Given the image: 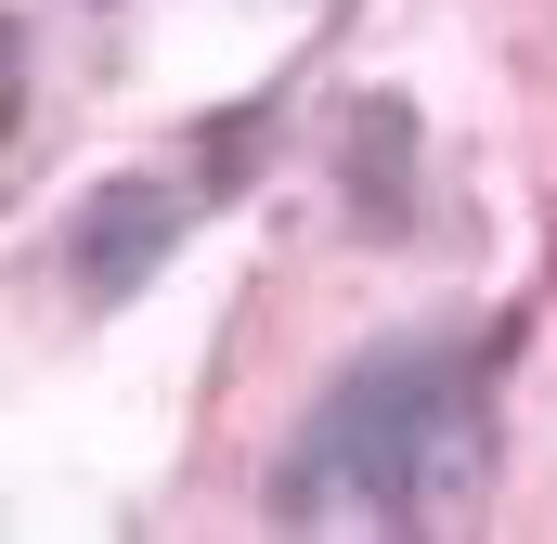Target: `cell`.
<instances>
[{"label": "cell", "mask_w": 557, "mask_h": 544, "mask_svg": "<svg viewBox=\"0 0 557 544\" xmlns=\"http://www.w3.org/2000/svg\"><path fill=\"white\" fill-rule=\"evenodd\" d=\"M493 480V390L467 337H389L363 350L273 454L285 532H441Z\"/></svg>", "instance_id": "1"}, {"label": "cell", "mask_w": 557, "mask_h": 544, "mask_svg": "<svg viewBox=\"0 0 557 544\" xmlns=\"http://www.w3.org/2000/svg\"><path fill=\"white\" fill-rule=\"evenodd\" d=\"M169 260V195H104V208H91V221H78V285H91V298H131L143 272Z\"/></svg>", "instance_id": "2"}]
</instances>
